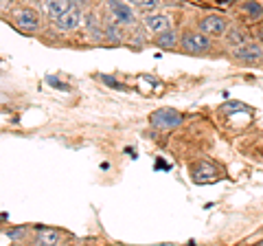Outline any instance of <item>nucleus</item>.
<instances>
[{"label":"nucleus","mask_w":263,"mask_h":246,"mask_svg":"<svg viewBox=\"0 0 263 246\" xmlns=\"http://www.w3.org/2000/svg\"><path fill=\"white\" fill-rule=\"evenodd\" d=\"M180 48L191 55H206L215 48V44H213V38L202 33L200 29H189L180 36Z\"/></svg>","instance_id":"f257e3e1"},{"label":"nucleus","mask_w":263,"mask_h":246,"mask_svg":"<svg viewBox=\"0 0 263 246\" xmlns=\"http://www.w3.org/2000/svg\"><path fill=\"white\" fill-rule=\"evenodd\" d=\"M233 60L246 66H259L263 64V44L257 40H246L243 44L233 48Z\"/></svg>","instance_id":"f03ea898"},{"label":"nucleus","mask_w":263,"mask_h":246,"mask_svg":"<svg viewBox=\"0 0 263 246\" xmlns=\"http://www.w3.org/2000/svg\"><path fill=\"white\" fill-rule=\"evenodd\" d=\"M147 121H149V126H152L154 130H160V132H169V130L182 126L184 117H182V114H180L178 110H174V108H158V110H154L149 117H147Z\"/></svg>","instance_id":"7ed1b4c3"},{"label":"nucleus","mask_w":263,"mask_h":246,"mask_svg":"<svg viewBox=\"0 0 263 246\" xmlns=\"http://www.w3.org/2000/svg\"><path fill=\"white\" fill-rule=\"evenodd\" d=\"M55 29L62 31V33H72V31H79L81 27H84L86 22V13L81 7H72V9H68L66 13H62L60 18H55Z\"/></svg>","instance_id":"20e7f679"},{"label":"nucleus","mask_w":263,"mask_h":246,"mask_svg":"<svg viewBox=\"0 0 263 246\" xmlns=\"http://www.w3.org/2000/svg\"><path fill=\"white\" fill-rule=\"evenodd\" d=\"M13 22L18 29L33 33V31H40V27H42V15L33 9V7H18L13 11Z\"/></svg>","instance_id":"39448f33"},{"label":"nucleus","mask_w":263,"mask_h":246,"mask_svg":"<svg viewBox=\"0 0 263 246\" xmlns=\"http://www.w3.org/2000/svg\"><path fill=\"white\" fill-rule=\"evenodd\" d=\"M228 27H230L228 20L224 18V15H219V13H206L204 18H200V22H197V29H200L202 33L211 36L213 40H215V38H224Z\"/></svg>","instance_id":"423d86ee"},{"label":"nucleus","mask_w":263,"mask_h":246,"mask_svg":"<svg viewBox=\"0 0 263 246\" xmlns=\"http://www.w3.org/2000/svg\"><path fill=\"white\" fill-rule=\"evenodd\" d=\"M191 178L200 185L215 183L217 178H221V169L211 161H197L191 165Z\"/></svg>","instance_id":"0eeeda50"},{"label":"nucleus","mask_w":263,"mask_h":246,"mask_svg":"<svg viewBox=\"0 0 263 246\" xmlns=\"http://www.w3.org/2000/svg\"><path fill=\"white\" fill-rule=\"evenodd\" d=\"M108 9L112 13L114 22L123 24V27H129V24L136 22V13L134 9L125 3V0H108Z\"/></svg>","instance_id":"6e6552de"},{"label":"nucleus","mask_w":263,"mask_h":246,"mask_svg":"<svg viewBox=\"0 0 263 246\" xmlns=\"http://www.w3.org/2000/svg\"><path fill=\"white\" fill-rule=\"evenodd\" d=\"M143 29L147 33H160V31H167L171 29V15L169 13H162V11H152V13H145L143 15Z\"/></svg>","instance_id":"1a4fd4ad"},{"label":"nucleus","mask_w":263,"mask_h":246,"mask_svg":"<svg viewBox=\"0 0 263 246\" xmlns=\"http://www.w3.org/2000/svg\"><path fill=\"white\" fill-rule=\"evenodd\" d=\"M237 13L252 24L263 22V7H261V3H257V0H243V3L237 7Z\"/></svg>","instance_id":"9d476101"},{"label":"nucleus","mask_w":263,"mask_h":246,"mask_svg":"<svg viewBox=\"0 0 263 246\" xmlns=\"http://www.w3.org/2000/svg\"><path fill=\"white\" fill-rule=\"evenodd\" d=\"M154 44L162 48V51H174V48H180V36L178 31L171 27L167 31H160V33L154 36Z\"/></svg>","instance_id":"9b49d317"},{"label":"nucleus","mask_w":263,"mask_h":246,"mask_svg":"<svg viewBox=\"0 0 263 246\" xmlns=\"http://www.w3.org/2000/svg\"><path fill=\"white\" fill-rule=\"evenodd\" d=\"M72 7H75V0H44V13L51 20L60 18L62 13L72 9Z\"/></svg>","instance_id":"f8f14e48"},{"label":"nucleus","mask_w":263,"mask_h":246,"mask_svg":"<svg viewBox=\"0 0 263 246\" xmlns=\"http://www.w3.org/2000/svg\"><path fill=\"white\" fill-rule=\"evenodd\" d=\"M35 242L37 244H46V246H55L62 242V231L57 229H46V226H35Z\"/></svg>","instance_id":"ddd939ff"},{"label":"nucleus","mask_w":263,"mask_h":246,"mask_svg":"<svg viewBox=\"0 0 263 246\" xmlns=\"http://www.w3.org/2000/svg\"><path fill=\"white\" fill-rule=\"evenodd\" d=\"M123 24H119V22H112V24H108V27L103 29V40L108 44H123V40H125V33H123Z\"/></svg>","instance_id":"4468645a"},{"label":"nucleus","mask_w":263,"mask_h":246,"mask_svg":"<svg viewBox=\"0 0 263 246\" xmlns=\"http://www.w3.org/2000/svg\"><path fill=\"white\" fill-rule=\"evenodd\" d=\"M224 40H226V44H228V46H233V48H235V46H239V44H243L246 40H248V33H246V29H243V27H237V24H233V27H228Z\"/></svg>","instance_id":"2eb2a0df"},{"label":"nucleus","mask_w":263,"mask_h":246,"mask_svg":"<svg viewBox=\"0 0 263 246\" xmlns=\"http://www.w3.org/2000/svg\"><path fill=\"white\" fill-rule=\"evenodd\" d=\"M84 27L88 29V33H90V38H92V40H97V42H101V40H103V29L105 27H101V22H99L97 13H86Z\"/></svg>","instance_id":"dca6fc26"},{"label":"nucleus","mask_w":263,"mask_h":246,"mask_svg":"<svg viewBox=\"0 0 263 246\" xmlns=\"http://www.w3.org/2000/svg\"><path fill=\"white\" fill-rule=\"evenodd\" d=\"M136 5L143 13H152L160 9V0H136Z\"/></svg>","instance_id":"f3484780"},{"label":"nucleus","mask_w":263,"mask_h":246,"mask_svg":"<svg viewBox=\"0 0 263 246\" xmlns=\"http://www.w3.org/2000/svg\"><path fill=\"white\" fill-rule=\"evenodd\" d=\"M24 229H13V231H7V237H11V240H18V237H22Z\"/></svg>","instance_id":"a211bd4d"},{"label":"nucleus","mask_w":263,"mask_h":246,"mask_svg":"<svg viewBox=\"0 0 263 246\" xmlns=\"http://www.w3.org/2000/svg\"><path fill=\"white\" fill-rule=\"evenodd\" d=\"M101 81H105V84H110L112 88H121V84L117 79H112V77H108V75H101Z\"/></svg>","instance_id":"6ab92c4d"},{"label":"nucleus","mask_w":263,"mask_h":246,"mask_svg":"<svg viewBox=\"0 0 263 246\" xmlns=\"http://www.w3.org/2000/svg\"><path fill=\"white\" fill-rule=\"evenodd\" d=\"M33 3H40V0H33Z\"/></svg>","instance_id":"aec40b11"}]
</instances>
